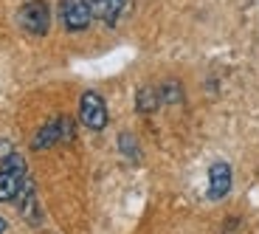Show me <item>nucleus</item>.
<instances>
[{
	"mask_svg": "<svg viewBox=\"0 0 259 234\" xmlns=\"http://www.w3.org/2000/svg\"><path fill=\"white\" fill-rule=\"evenodd\" d=\"M26 186H28L26 158L12 150L6 158H0V203L17 201Z\"/></svg>",
	"mask_w": 259,
	"mask_h": 234,
	"instance_id": "nucleus-1",
	"label": "nucleus"
},
{
	"mask_svg": "<svg viewBox=\"0 0 259 234\" xmlns=\"http://www.w3.org/2000/svg\"><path fill=\"white\" fill-rule=\"evenodd\" d=\"M73 127H76V124H73L71 116H54L51 122H46L37 133H34L31 150H51V147H57V144H62V141H71L73 133H76Z\"/></svg>",
	"mask_w": 259,
	"mask_h": 234,
	"instance_id": "nucleus-2",
	"label": "nucleus"
},
{
	"mask_svg": "<svg viewBox=\"0 0 259 234\" xmlns=\"http://www.w3.org/2000/svg\"><path fill=\"white\" fill-rule=\"evenodd\" d=\"M20 28L31 37H46L48 28H51V9H48L46 0H28L23 3L17 12Z\"/></svg>",
	"mask_w": 259,
	"mask_h": 234,
	"instance_id": "nucleus-3",
	"label": "nucleus"
},
{
	"mask_svg": "<svg viewBox=\"0 0 259 234\" xmlns=\"http://www.w3.org/2000/svg\"><path fill=\"white\" fill-rule=\"evenodd\" d=\"M79 122L93 133H102L110 122V113H107V102L102 99V93L96 91H84L79 99Z\"/></svg>",
	"mask_w": 259,
	"mask_h": 234,
	"instance_id": "nucleus-4",
	"label": "nucleus"
},
{
	"mask_svg": "<svg viewBox=\"0 0 259 234\" xmlns=\"http://www.w3.org/2000/svg\"><path fill=\"white\" fill-rule=\"evenodd\" d=\"M59 17L68 31H84L93 20V6L88 0H59Z\"/></svg>",
	"mask_w": 259,
	"mask_h": 234,
	"instance_id": "nucleus-5",
	"label": "nucleus"
},
{
	"mask_svg": "<svg viewBox=\"0 0 259 234\" xmlns=\"http://www.w3.org/2000/svg\"><path fill=\"white\" fill-rule=\"evenodd\" d=\"M231 183H234V175H231V167L226 161H214L208 167V201H223V198L231 192Z\"/></svg>",
	"mask_w": 259,
	"mask_h": 234,
	"instance_id": "nucleus-6",
	"label": "nucleus"
},
{
	"mask_svg": "<svg viewBox=\"0 0 259 234\" xmlns=\"http://www.w3.org/2000/svg\"><path fill=\"white\" fill-rule=\"evenodd\" d=\"M93 17H99L107 26H116L121 12L127 9V0H93Z\"/></svg>",
	"mask_w": 259,
	"mask_h": 234,
	"instance_id": "nucleus-7",
	"label": "nucleus"
},
{
	"mask_svg": "<svg viewBox=\"0 0 259 234\" xmlns=\"http://www.w3.org/2000/svg\"><path fill=\"white\" fill-rule=\"evenodd\" d=\"M161 104H163L161 93H158V88H152V85H141L136 91V110L138 113H155Z\"/></svg>",
	"mask_w": 259,
	"mask_h": 234,
	"instance_id": "nucleus-8",
	"label": "nucleus"
},
{
	"mask_svg": "<svg viewBox=\"0 0 259 234\" xmlns=\"http://www.w3.org/2000/svg\"><path fill=\"white\" fill-rule=\"evenodd\" d=\"M20 198H23V203H20V215L26 217L31 226H37V223H39V209H37V195H34L31 183L23 189V195H20Z\"/></svg>",
	"mask_w": 259,
	"mask_h": 234,
	"instance_id": "nucleus-9",
	"label": "nucleus"
},
{
	"mask_svg": "<svg viewBox=\"0 0 259 234\" xmlns=\"http://www.w3.org/2000/svg\"><path fill=\"white\" fill-rule=\"evenodd\" d=\"M158 93H161L163 104H181L183 102V85L178 82V79H166V82L158 88Z\"/></svg>",
	"mask_w": 259,
	"mask_h": 234,
	"instance_id": "nucleus-10",
	"label": "nucleus"
},
{
	"mask_svg": "<svg viewBox=\"0 0 259 234\" xmlns=\"http://www.w3.org/2000/svg\"><path fill=\"white\" fill-rule=\"evenodd\" d=\"M118 150H121L130 161H138V158H141V155H138L141 150H138V141H136L133 133H121V136H118Z\"/></svg>",
	"mask_w": 259,
	"mask_h": 234,
	"instance_id": "nucleus-11",
	"label": "nucleus"
},
{
	"mask_svg": "<svg viewBox=\"0 0 259 234\" xmlns=\"http://www.w3.org/2000/svg\"><path fill=\"white\" fill-rule=\"evenodd\" d=\"M6 228H9V223L3 220V217H0V234H6Z\"/></svg>",
	"mask_w": 259,
	"mask_h": 234,
	"instance_id": "nucleus-12",
	"label": "nucleus"
}]
</instances>
